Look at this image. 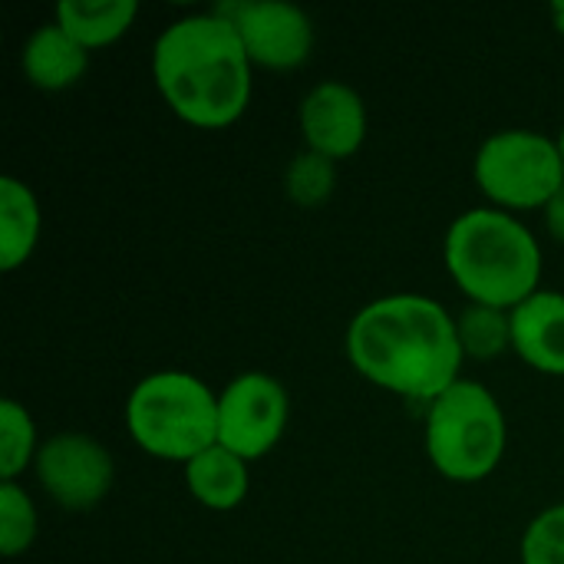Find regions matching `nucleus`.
<instances>
[{
	"instance_id": "f257e3e1",
	"label": "nucleus",
	"mask_w": 564,
	"mask_h": 564,
	"mask_svg": "<svg viewBox=\"0 0 564 564\" xmlns=\"http://www.w3.org/2000/svg\"><path fill=\"white\" fill-rule=\"evenodd\" d=\"M347 354L377 387L430 403L456 383L466 357L456 321L420 294H390L357 311L347 327Z\"/></svg>"
},
{
	"instance_id": "f03ea898",
	"label": "nucleus",
	"mask_w": 564,
	"mask_h": 564,
	"mask_svg": "<svg viewBox=\"0 0 564 564\" xmlns=\"http://www.w3.org/2000/svg\"><path fill=\"white\" fill-rule=\"evenodd\" d=\"M152 76L165 102L192 126L235 122L251 96V59L231 20L195 13L169 23L152 50Z\"/></svg>"
},
{
	"instance_id": "7ed1b4c3",
	"label": "nucleus",
	"mask_w": 564,
	"mask_h": 564,
	"mask_svg": "<svg viewBox=\"0 0 564 564\" xmlns=\"http://www.w3.org/2000/svg\"><path fill=\"white\" fill-rule=\"evenodd\" d=\"M446 268L473 304L519 307L542 278V251L535 235L496 208L463 212L446 231Z\"/></svg>"
},
{
	"instance_id": "20e7f679",
	"label": "nucleus",
	"mask_w": 564,
	"mask_h": 564,
	"mask_svg": "<svg viewBox=\"0 0 564 564\" xmlns=\"http://www.w3.org/2000/svg\"><path fill=\"white\" fill-rule=\"evenodd\" d=\"M126 426L149 456L192 463L218 443V397L192 373L159 370L129 393Z\"/></svg>"
},
{
	"instance_id": "39448f33",
	"label": "nucleus",
	"mask_w": 564,
	"mask_h": 564,
	"mask_svg": "<svg viewBox=\"0 0 564 564\" xmlns=\"http://www.w3.org/2000/svg\"><path fill=\"white\" fill-rule=\"evenodd\" d=\"M426 449L433 466L453 482L486 479L506 449V416L496 397L473 380H456L433 400L426 416Z\"/></svg>"
},
{
	"instance_id": "423d86ee",
	"label": "nucleus",
	"mask_w": 564,
	"mask_h": 564,
	"mask_svg": "<svg viewBox=\"0 0 564 564\" xmlns=\"http://www.w3.org/2000/svg\"><path fill=\"white\" fill-rule=\"evenodd\" d=\"M476 182L509 208H545L564 185V159L555 139L532 129H506L482 142Z\"/></svg>"
},
{
	"instance_id": "0eeeda50",
	"label": "nucleus",
	"mask_w": 564,
	"mask_h": 564,
	"mask_svg": "<svg viewBox=\"0 0 564 564\" xmlns=\"http://www.w3.org/2000/svg\"><path fill=\"white\" fill-rule=\"evenodd\" d=\"M288 393L268 373H241L218 393V446L258 459L284 433Z\"/></svg>"
},
{
	"instance_id": "6e6552de",
	"label": "nucleus",
	"mask_w": 564,
	"mask_h": 564,
	"mask_svg": "<svg viewBox=\"0 0 564 564\" xmlns=\"http://www.w3.org/2000/svg\"><path fill=\"white\" fill-rule=\"evenodd\" d=\"M218 17L231 20L248 59L268 69L301 66L314 46V26L307 13L284 0H231L215 7Z\"/></svg>"
},
{
	"instance_id": "1a4fd4ad",
	"label": "nucleus",
	"mask_w": 564,
	"mask_h": 564,
	"mask_svg": "<svg viewBox=\"0 0 564 564\" xmlns=\"http://www.w3.org/2000/svg\"><path fill=\"white\" fill-rule=\"evenodd\" d=\"M40 486L63 509H93L112 486L109 453L83 433H59L36 449Z\"/></svg>"
},
{
	"instance_id": "9d476101",
	"label": "nucleus",
	"mask_w": 564,
	"mask_h": 564,
	"mask_svg": "<svg viewBox=\"0 0 564 564\" xmlns=\"http://www.w3.org/2000/svg\"><path fill=\"white\" fill-rule=\"evenodd\" d=\"M301 129L307 149L330 159L354 155L367 135V109L360 93L334 79L317 83L301 102Z\"/></svg>"
},
{
	"instance_id": "9b49d317",
	"label": "nucleus",
	"mask_w": 564,
	"mask_h": 564,
	"mask_svg": "<svg viewBox=\"0 0 564 564\" xmlns=\"http://www.w3.org/2000/svg\"><path fill=\"white\" fill-rule=\"evenodd\" d=\"M509 317L516 354L542 373L564 377V294L535 291Z\"/></svg>"
},
{
	"instance_id": "f8f14e48",
	"label": "nucleus",
	"mask_w": 564,
	"mask_h": 564,
	"mask_svg": "<svg viewBox=\"0 0 564 564\" xmlns=\"http://www.w3.org/2000/svg\"><path fill=\"white\" fill-rule=\"evenodd\" d=\"M86 46H79L59 23H46L23 43V73L40 89H66L86 73Z\"/></svg>"
},
{
	"instance_id": "ddd939ff",
	"label": "nucleus",
	"mask_w": 564,
	"mask_h": 564,
	"mask_svg": "<svg viewBox=\"0 0 564 564\" xmlns=\"http://www.w3.org/2000/svg\"><path fill=\"white\" fill-rule=\"evenodd\" d=\"M185 482L192 489V496L215 512H228L238 509L248 496V469L245 459L235 456L225 446H212L205 453H198L192 463H185Z\"/></svg>"
},
{
	"instance_id": "4468645a",
	"label": "nucleus",
	"mask_w": 564,
	"mask_h": 564,
	"mask_svg": "<svg viewBox=\"0 0 564 564\" xmlns=\"http://www.w3.org/2000/svg\"><path fill=\"white\" fill-rule=\"evenodd\" d=\"M36 238H40V205L33 192L20 178L3 175L0 178V268L3 271L20 268L30 258Z\"/></svg>"
},
{
	"instance_id": "2eb2a0df",
	"label": "nucleus",
	"mask_w": 564,
	"mask_h": 564,
	"mask_svg": "<svg viewBox=\"0 0 564 564\" xmlns=\"http://www.w3.org/2000/svg\"><path fill=\"white\" fill-rule=\"evenodd\" d=\"M135 0H63L56 7V23L79 43V46H106L119 40L129 23L135 20Z\"/></svg>"
},
{
	"instance_id": "dca6fc26",
	"label": "nucleus",
	"mask_w": 564,
	"mask_h": 564,
	"mask_svg": "<svg viewBox=\"0 0 564 564\" xmlns=\"http://www.w3.org/2000/svg\"><path fill=\"white\" fill-rule=\"evenodd\" d=\"M456 334H459L463 354L489 360V357H499L512 344V317L489 304H469L456 321Z\"/></svg>"
},
{
	"instance_id": "f3484780",
	"label": "nucleus",
	"mask_w": 564,
	"mask_h": 564,
	"mask_svg": "<svg viewBox=\"0 0 564 564\" xmlns=\"http://www.w3.org/2000/svg\"><path fill=\"white\" fill-rule=\"evenodd\" d=\"M33 420L17 400L0 403V476L13 482L33 456Z\"/></svg>"
},
{
	"instance_id": "a211bd4d",
	"label": "nucleus",
	"mask_w": 564,
	"mask_h": 564,
	"mask_svg": "<svg viewBox=\"0 0 564 564\" xmlns=\"http://www.w3.org/2000/svg\"><path fill=\"white\" fill-rule=\"evenodd\" d=\"M334 182H337L334 159L330 155H321L314 149L301 152L288 165V175H284V188H288V195L297 205H317V202H324L334 192Z\"/></svg>"
},
{
	"instance_id": "6ab92c4d",
	"label": "nucleus",
	"mask_w": 564,
	"mask_h": 564,
	"mask_svg": "<svg viewBox=\"0 0 564 564\" xmlns=\"http://www.w3.org/2000/svg\"><path fill=\"white\" fill-rule=\"evenodd\" d=\"M36 535V509L17 482L0 486V552L20 555Z\"/></svg>"
},
{
	"instance_id": "aec40b11",
	"label": "nucleus",
	"mask_w": 564,
	"mask_h": 564,
	"mask_svg": "<svg viewBox=\"0 0 564 564\" xmlns=\"http://www.w3.org/2000/svg\"><path fill=\"white\" fill-rule=\"evenodd\" d=\"M522 564H564V502L545 509L522 539Z\"/></svg>"
},
{
	"instance_id": "412c9836",
	"label": "nucleus",
	"mask_w": 564,
	"mask_h": 564,
	"mask_svg": "<svg viewBox=\"0 0 564 564\" xmlns=\"http://www.w3.org/2000/svg\"><path fill=\"white\" fill-rule=\"evenodd\" d=\"M545 225H549V231L564 241V185L549 198V205H545Z\"/></svg>"
},
{
	"instance_id": "4be33fe9",
	"label": "nucleus",
	"mask_w": 564,
	"mask_h": 564,
	"mask_svg": "<svg viewBox=\"0 0 564 564\" xmlns=\"http://www.w3.org/2000/svg\"><path fill=\"white\" fill-rule=\"evenodd\" d=\"M552 13H555V23L564 30V3H555V7H552Z\"/></svg>"
},
{
	"instance_id": "5701e85b",
	"label": "nucleus",
	"mask_w": 564,
	"mask_h": 564,
	"mask_svg": "<svg viewBox=\"0 0 564 564\" xmlns=\"http://www.w3.org/2000/svg\"><path fill=\"white\" fill-rule=\"evenodd\" d=\"M558 149H562V159H564V129H562V135H558Z\"/></svg>"
}]
</instances>
